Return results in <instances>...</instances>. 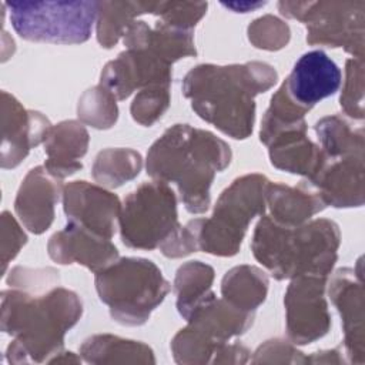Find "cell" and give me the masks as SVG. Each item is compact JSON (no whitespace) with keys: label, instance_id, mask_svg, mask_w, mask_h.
I'll use <instances>...</instances> for the list:
<instances>
[{"label":"cell","instance_id":"6da1fadb","mask_svg":"<svg viewBox=\"0 0 365 365\" xmlns=\"http://www.w3.org/2000/svg\"><path fill=\"white\" fill-rule=\"evenodd\" d=\"M277 83V71L267 63L194 67L182 80V93L192 110L224 134L244 140L252 133L254 97Z\"/></svg>","mask_w":365,"mask_h":365},{"label":"cell","instance_id":"7a4b0ae2","mask_svg":"<svg viewBox=\"0 0 365 365\" xmlns=\"http://www.w3.org/2000/svg\"><path fill=\"white\" fill-rule=\"evenodd\" d=\"M231 161V150L212 133L188 124L168 128L147 154V173L157 181L175 182L187 211L201 214L210 205L215 173Z\"/></svg>","mask_w":365,"mask_h":365},{"label":"cell","instance_id":"3957f363","mask_svg":"<svg viewBox=\"0 0 365 365\" xmlns=\"http://www.w3.org/2000/svg\"><path fill=\"white\" fill-rule=\"evenodd\" d=\"M339 238L338 225L329 220L285 227L265 215L255 227L252 252L277 279L328 277L336 261Z\"/></svg>","mask_w":365,"mask_h":365},{"label":"cell","instance_id":"277c9868","mask_svg":"<svg viewBox=\"0 0 365 365\" xmlns=\"http://www.w3.org/2000/svg\"><path fill=\"white\" fill-rule=\"evenodd\" d=\"M81 301L66 288H54L43 297L20 291L1 294V328L16 335L9 354L47 355L57 352L63 336L81 317Z\"/></svg>","mask_w":365,"mask_h":365},{"label":"cell","instance_id":"5b68a950","mask_svg":"<svg viewBox=\"0 0 365 365\" xmlns=\"http://www.w3.org/2000/svg\"><path fill=\"white\" fill-rule=\"evenodd\" d=\"M269 181L259 174L237 178L220 195L214 214L207 220L187 224L197 248L220 257H232L240 251L250 221L265 210Z\"/></svg>","mask_w":365,"mask_h":365},{"label":"cell","instance_id":"8992f818","mask_svg":"<svg viewBox=\"0 0 365 365\" xmlns=\"http://www.w3.org/2000/svg\"><path fill=\"white\" fill-rule=\"evenodd\" d=\"M96 288L123 325L144 324L170 289L160 268L144 258H121L96 272Z\"/></svg>","mask_w":365,"mask_h":365},{"label":"cell","instance_id":"52a82bcc","mask_svg":"<svg viewBox=\"0 0 365 365\" xmlns=\"http://www.w3.org/2000/svg\"><path fill=\"white\" fill-rule=\"evenodd\" d=\"M10 23L24 40L51 44H80L90 38L98 1H7Z\"/></svg>","mask_w":365,"mask_h":365},{"label":"cell","instance_id":"ba28073f","mask_svg":"<svg viewBox=\"0 0 365 365\" xmlns=\"http://www.w3.org/2000/svg\"><path fill=\"white\" fill-rule=\"evenodd\" d=\"M118 222L124 245L140 250L163 247L181 228L173 190L157 180L141 184L124 200Z\"/></svg>","mask_w":365,"mask_h":365},{"label":"cell","instance_id":"9c48e42d","mask_svg":"<svg viewBox=\"0 0 365 365\" xmlns=\"http://www.w3.org/2000/svg\"><path fill=\"white\" fill-rule=\"evenodd\" d=\"M282 16L307 24L309 44L344 47L362 60L365 1H279Z\"/></svg>","mask_w":365,"mask_h":365},{"label":"cell","instance_id":"30bf717a","mask_svg":"<svg viewBox=\"0 0 365 365\" xmlns=\"http://www.w3.org/2000/svg\"><path fill=\"white\" fill-rule=\"evenodd\" d=\"M327 277L302 275L292 279L285 294L287 329L297 344H309L325 335L331 327L325 301Z\"/></svg>","mask_w":365,"mask_h":365},{"label":"cell","instance_id":"8fae6325","mask_svg":"<svg viewBox=\"0 0 365 365\" xmlns=\"http://www.w3.org/2000/svg\"><path fill=\"white\" fill-rule=\"evenodd\" d=\"M342 83L339 67L324 51L302 54L282 83L287 97L308 113L317 103L335 94Z\"/></svg>","mask_w":365,"mask_h":365},{"label":"cell","instance_id":"7c38bea8","mask_svg":"<svg viewBox=\"0 0 365 365\" xmlns=\"http://www.w3.org/2000/svg\"><path fill=\"white\" fill-rule=\"evenodd\" d=\"M63 204L68 221L111 240L121 211L115 194L86 181H74L64 188Z\"/></svg>","mask_w":365,"mask_h":365},{"label":"cell","instance_id":"4fadbf2b","mask_svg":"<svg viewBox=\"0 0 365 365\" xmlns=\"http://www.w3.org/2000/svg\"><path fill=\"white\" fill-rule=\"evenodd\" d=\"M1 165L3 168H13L21 163L31 147L46 140L50 130L48 120L37 111H29L10 94H1Z\"/></svg>","mask_w":365,"mask_h":365},{"label":"cell","instance_id":"5bb4252c","mask_svg":"<svg viewBox=\"0 0 365 365\" xmlns=\"http://www.w3.org/2000/svg\"><path fill=\"white\" fill-rule=\"evenodd\" d=\"M48 255L58 264H81L98 272L117 261V248L110 238L98 235L73 221L56 232L47 245Z\"/></svg>","mask_w":365,"mask_h":365},{"label":"cell","instance_id":"9a60e30c","mask_svg":"<svg viewBox=\"0 0 365 365\" xmlns=\"http://www.w3.org/2000/svg\"><path fill=\"white\" fill-rule=\"evenodd\" d=\"M309 181L325 205L361 207L364 204V155L325 158L319 173Z\"/></svg>","mask_w":365,"mask_h":365},{"label":"cell","instance_id":"2e32d148","mask_svg":"<svg viewBox=\"0 0 365 365\" xmlns=\"http://www.w3.org/2000/svg\"><path fill=\"white\" fill-rule=\"evenodd\" d=\"M60 178L51 175L46 168L36 167L23 180L14 208L21 222L34 234L44 232L54 217V205L58 201Z\"/></svg>","mask_w":365,"mask_h":365},{"label":"cell","instance_id":"e0dca14e","mask_svg":"<svg viewBox=\"0 0 365 365\" xmlns=\"http://www.w3.org/2000/svg\"><path fill=\"white\" fill-rule=\"evenodd\" d=\"M307 124L281 130L265 145L269 148L271 164L279 170L305 175L312 180L325 163V155L307 135Z\"/></svg>","mask_w":365,"mask_h":365},{"label":"cell","instance_id":"ac0fdd59","mask_svg":"<svg viewBox=\"0 0 365 365\" xmlns=\"http://www.w3.org/2000/svg\"><path fill=\"white\" fill-rule=\"evenodd\" d=\"M87 145L88 133L83 124L70 120L50 127L44 140V168L57 178L74 174L83 167L80 160L87 153Z\"/></svg>","mask_w":365,"mask_h":365},{"label":"cell","instance_id":"d6986e66","mask_svg":"<svg viewBox=\"0 0 365 365\" xmlns=\"http://www.w3.org/2000/svg\"><path fill=\"white\" fill-rule=\"evenodd\" d=\"M329 295L342 317L348 351L356 349L358 354H362L364 291L361 278L356 279L355 271L351 268L338 269L331 281Z\"/></svg>","mask_w":365,"mask_h":365},{"label":"cell","instance_id":"ffe728a7","mask_svg":"<svg viewBox=\"0 0 365 365\" xmlns=\"http://www.w3.org/2000/svg\"><path fill=\"white\" fill-rule=\"evenodd\" d=\"M265 201L271 210L269 217L285 227L301 225L325 208L318 192L305 188V185L297 188L269 182Z\"/></svg>","mask_w":365,"mask_h":365},{"label":"cell","instance_id":"44dd1931","mask_svg":"<svg viewBox=\"0 0 365 365\" xmlns=\"http://www.w3.org/2000/svg\"><path fill=\"white\" fill-rule=\"evenodd\" d=\"M268 291V278L257 267L241 265L230 269L221 282L222 299L235 308L254 312L264 302Z\"/></svg>","mask_w":365,"mask_h":365},{"label":"cell","instance_id":"7402d4cb","mask_svg":"<svg viewBox=\"0 0 365 365\" xmlns=\"http://www.w3.org/2000/svg\"><path fill=\"white\" fill-rule=\"evenodd\" d=\"M212 279L214 269L200 261H190L178 268L174 291L177 294V308L182 318L188 319L192 311L212 295Z\"/></svg>","mask_w":365,"mask_h":365},{"label":"cell","instance_id":"603a6c76","mask_svg":"<svg viewBox=\"0 0 365 365\" xmlns=\"http://www.w3.org/2000/svg\"><path fill=\"white\" fill-rule=\"evenodd\" d=\"M141 14H150V1H98L96 21L101 47L115 46L128 24Z\"/></svg>","mask_w":365,"mask_h":365},{"label":"cell","instance_id":"cb8c5ba5","mask_svg":"<svg viewBox=\"0 0 365 365\" xmlns=\"http://www.w3.org/2000/svg\"><path fill=\"white\" fill-rule=\"evenodd\" d=\"M315 131L319 137L325 158L364 155L362 128L352 130L344 118L338 115L325 117L315 124Z\"/></svg>","mask_w":365,"mask_h":365},{"label":"cell","instance_id":"d4e9b609","mask_svg":"<svg viewBox=\"0 0 365 365\" xmlns=\"http://www.w3.org/2000/svg\"><path fill=\"white\" fill-rule=\"evenodd\" d=\"M141 155L130 148H108L101 151L93 165V177L107 187H120L138 175Z\"/></svg>","mask_w":365,"mask_h":365},{"label":"cell","instance_id":"484cf974","mask_svg":"<svg viewBox=\"0 0 365 365\" xmlns=\"http://www.w3.org/2000/svg\"><path fill=\"white\" fill-rule=\"evenodd\" d=\"M115 97L101 86L84 93L78 101V117L96 128H108L117 120Z\"/></svg>","mask_w":365,"mask_h":365},{"label":"cell","instance_id":"4316f807","mask_svg":"<svg viewBox=\"0 0 365 365\" xmlns=\"http://www.w3.org/2000/svg\"><path fill=\"white\" fill-rule=\"evenodd\" d=\"M208 7L207 1H150V14L167 26L192 31Z\"/></svg>","mask_w":365,"mask_h":365},{"label":"cell","instance_id":"83f0119b","mask_svg":"<svg viewBox=\"0 0 365 365\" xmlns=\"http://www.w3.org/2000/svg\"><path fill=\"white\" fill-rule=\"evenodd\" d=\"M170 86H150L143 88L131 104V115L141 125L154 124L168 108Z\"/></svg>","mask_w":365,"mask_h":365},{"label":"cell","instance_id":"f1b7e54d","mask_svg":"<svg viewBox=\"0 0 365 365\" xmlns=\"http://www.w3.org/2000/svg\"><path fill=\"white\" fill-rule=\"evenodd\" d=\"M289 27L281 19L265 14L248 26L250 41L264 50H279L289 41Z\"/></svg>","mask_w":365,"mask_h":365},{"label":"cell","instance_id":"f546056e","mask_svg":"<svg viewBox=\"0 0 365 365\" xmlns=\"http://www.w3.org/2000/svg\"><path fill=\"white\" fill-rule=\"evenodd\" d=\"M364 64L362 60L346 61L345 87L341 94V106L352 118H364Z\"/></svg>","mask_w":365,"mask_h":365},{"label":"cell","instance_id":"4dcf8cb0","mask_svg":"<svg viewBox=\"0 0 365 365\" xmlns=\"http://www.w3.org/2000/svg\"><path fill=\"white\" fill-rule=\"evenodd\" d=\"M1 225H3V230H1V262H3V272H4L7 262L19 254L20 248L26 244L27 237L21 231L17 221L7 211L3 212Z\"/></svg>","mask_w":365,"mask_h":365},{"label":"cell","instance_id":"1f68e13d","mask_svg":"<svg viewBox=\"0 0 365 365\" xmlns=\"http://www.w3.org/2000/svg\"><path fill=\"white\" fill-rule=\"evenodd\" d=\"M222 6L231 9L232 11L235 13H247V11H251V10H255L258 7H262L267 4V1H259V3H250V1H245V3H221Z\"/></svg>","mask_w":365,"mask_h":365}]
</instances>
